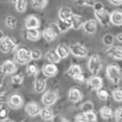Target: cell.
<instances>
[{"label":"cell","mask_w":122,"mask_h":122,"mask_svg":"<svg viewBox=\"0 0 122 122\" xmlns=\"http://www.w3.org/2000/svg\"><path fill=\"white\" fill-rule=\"evenodd\" d=\"M107 77L112 83H119L121 80V70L114 64H110L107 68Z\"/></svg>","instance_id":"obj_1"},{"label":"cell","mask_w":122,"mask_h":122,"mask_svg":"<svg viewBox=\"0 0 122 122\" xmlns=\"http://www.w3.org/2000/svg\"><path fill=\"white\" fill-rule=\"evenodd\" d=\"M88 68H89V70H90L91 73L96 74L98 73L100 70H101V68H102V62H101V59L98 55H93L90 57L89 61H88Z\"/></svg>","instance_id":"obj_2"},{"label":"cell","mask_w":122,"mask_h":122,"mask_svg":"<svg viewBox=\"0 0 122 122\" xmlns=\"http://www.w3.org/2000/svg\"><path fill=\"white\" fill-rule=\"evenodd\" d=\"M16 61L20 64H26L28 62H30L31 60V57H30V51L26 48H20L17 50L16 52Z\"/></svg>","instance_id":"obj_3"},{"label":"cell","mask_w":122,"mask_h":122,"mask_svg":"<svg viewBox=\"0 0 122 122\" xmlns=\"http://www.w3.org/2000/svg\"><path fill=\"white\" fill-rule=\"evenodd\" d=\"M94 16H96L97 20L99 21V23L102 27H109L110 25V13L107 10L102 9L99 11H94Z\"/></svg>","instance_id":"obj_4"},{"label":"cell","mask_w":122,"mask_h":122,"mask_svg":"<svg viewBox=\"0 0 122 122\" xmlns=\"http://www.w3.org/2000/svg\"><path fill=\"white\" fill-rule=\"evenodd\" d=\"M16 48V42L13 41V39L9 37H5V38L0 41V50L3 53H8V52L12 51Z\"/></svg>","instance_id":"obj_5"},{"label":"cell","mask_w":122,"mask_h":122,"mask_svg":"<svg viewBox=\"0 0 122 122\" xmlns=\"http://www.w3.org/2000/svg\"><path fill=\"white\" fill-rule=\"evenodd\" d=\"M69 51L73 56L80 57V58H84V57H87V55H88V49L86 48V47H83L82 45H79V43L72 45L70 48H69Z\"/></svg>","instance_id":"obj_6"},{"label":"cell","mask_w":122,"mask_h":122,"mask_svg":"<svg viewBox=\"0 0 122 122\" xmlns=\"http://www.w3.org/2000/svg\"><path fill=\"white\" fill-rule=\"evenodd\" d=\"M58 99V94L55 91H47V92L42 96V103L46 107H50L55 104L56 101Z\"/></svg>","instance_id":"obj_7"},{"label":"cell","mask_w":122,"mask_h":122,"mask_svg":"<svg viewBox=\"0 0 122 122\" xmlns=\"http://www.w3.org/2000/svg\"><path fill=\"white\" fill-rule=\"evenodd\" d=\"M42 73L45 74L46 77H53V76L58 73V68H57L56 63H48L43 66Z\"/></svg>","instance_id":"obj_8"},{"label":"cell","mask_w":122,"mask_h":122,"mask_svg":"<svg viewBox=\"0 0 122 122\" xmlns=\"http://www.w3.org/2000/svg\"><path fill=\"white\" fill-rule=\"evenodd\" d=\"M1 70L5 74H11L17 70V66L16 63L11 60H7L3 62V64L1 66Z\"/></svg>","instance_id":"obj_9"},{"label":"cell","mask_w":122,"mask_h":122,"mask_svg":"<svg viewBox=\"0 0 122 122\" xmlns=\"http://www.w3.org/2000/svg\"><path fill=\"white\" fill-rule=\"evenodd\" d=\"M40 106H39L37 102H30L26 106V112L28 116L30 117H35L37 114H39L40 112Z\"/></svg>","instance_id":"obj_10"},{"label":"cell","mask_w":122,"mask_h":122,"mask_svg":"<svg viewBox=\"0 0 122 122\" xmlns=\"http://www.w3.org/2000/svg\"><path fill=\"white\" fill-rule=\"evenodd\" d=\"M102 79L100 77H98V76H93L92 78H90L89 79V81H88V86H89V88L90 89H92V90H98V89H100V88L102 87Z\"/></svg>","instance_id":"obj_11"},{"label":"cell","mask_w":122,"mask_h":122,"mask_svg":"<svg viewBox=\"0 0 122 122\" xmlns=\"http://www.w3.org/2000/svg\"><path fill=\"white\" fill-rule=\"evenodd\" d=\"M23 104V100L19 94H12L9 99V106L12 109H18Z\"/></svg>","instance_id":"obj_12"},{"label":"cell","mask_w":122,"mask_h":122,"mask_svg":"<svg viewBox=\"0 0 122 122\" xmlns=\"http://www.w3.org/2000/svg\"><path fill=\"white\" fill-rule=\"evenodd\" d=\"M57 36H58V32L55 30V28H52V27H49L47 29H45L42 31V37L47 40V41H52V40H55L57 38Z\"/></svg>","instance_id":"obj_13"},{"label":"cell","mask_w":122,"mask_h":122,"mask_svg":"<svg viewBox=\"0 0 122 122\" xmlns=\"http://www.w3.org/2000/svg\"><path fill=\"white\" fill-rule=\"evenodd\" d=\"M110 23L114 26H121L122 25V12L121 11H113L110 13Z\"/></svg>","instance_id":"obj_14"},{"label":"cell","mask_w":122,"mask_h":122,"mask_svg":"<svg viewBox=\"0 0 122 122\" xmlns=\"http://www.w3.org/2000/svg\"><path fill=\"white\" fill-rule=\"evenodd\" d=\"M108 55L111 58L116 59V60H121L122 59V49L121 47H111L108 49Z\"/></svg>","instance_id":"obj_15"},{"label":"cell","mask_w":122,"mask_h":122,"mask_svg":"<svg viewBox=\"0 0 122 122\" xmlns=\"http://www.w3.org/2000/svg\"><path fill=\"white\" fill-rule=\"evenodd\" d=\"M82 27H83L84 31L87 32V33H90V35H93V33L97 31L96 20H87L86 22H83Z\"/></svg>","instance_id":"obj_16"},{"label":"cell","mask_w":122,"mask_h":122,"mask_svg":"<svg viewBox=\"0 0 122 122\" xmlns=\"http://www.w3.org/2000/svg\"><path fill=\"white\" fill-rule=\"evenodd\" d=\"M46 86H47V81H46L45 78L39 77L35 80V83H33V87H35V90L37 92H43L46 89Z\"/></svg>","instance_id":"obj_17"},{"label":"cell","mask_w":122,"mask_h":122,"mask_svg":"<svg viewBox=\"0 0 122 122\" xmlns=\"http://www.w3.org/2000/svg\"><path fill=\"white\" fill-rule=\"evenodd\" d=\"M26 37L31 41H37L41 37V33L38 30V28H31V29H27Z\"/></svg>","instance_id":"obj_18"},{"label":"cell","mask_w":122,"mask_h":122,"mask_svg":"<svg viewBox=\"0 0 122 122\" xmlns=\"http://www.w3.org/2000/svg\"><path fill=\"white\" fill-rule=\"evenodd\" d=\"M26 28L27 29H31V28H38L40 26V21L36 16H29L26 19Z\"/></svg>","instance_id":"obj_19"},{"label":"cell","mask_w":122,"mask_h":122,"mask_svg":"<svg viewBox=\"0 0 122 122\" xmlns=\"http://www.w3.org/2000/svg\"><path fill=\"white\" fill-rule=\"evenodd\" d=\"M69 20H70L71 28H73V29H79V28L82 27V25H83L82 18H81L80 16H77V15H72Z\"/></svg>","instance_id":"obj_20"},{"label":"cell","mask_w":122,"mask_h":122,"mask_svg":"<svg viewBox=\"0 0 122 122\" xmlns=\"http://www.w3.org/2000/svg\"><path fill=\"white\" fill-rule=\"evenodd\" d=\"M69 99L72 101V102H79L81 99H82V93L80 92L79 89L77 88H73L69 91Z\"/></svg>","instance_id":"obj_21"},{"label":"cell","mask_w":122,"mask_h":122,"mask_svg":"<svg viewBox=\"0 0 122 122\" xmlns=\"http://www.w3.org/2000/svg\"><path fill=\"white\" fill-rule=\"evenodd\" d=\"M39 116L41 117V119L45 120V121H50V120L52 119V117H53V112H52L49 108L46 107V108H43V109H40Z\"/></svg>","instance_id":"obj_22"},{"label":"cell","mask_w":122,"mask_h":122,"mask_svg":"<svg viewBox=\"0 0 122 122\" xmlns=\"http://www.w3.org/2000/svg\"><path fill=\"white\" fill-rule=\"evenodd\" d=\"M56 52L58 53V56H59V58H60V59L67 58L68 56H69V53H70L69 48H68L67 46H63V45L58 46V47H57V49H56Z\"/></svg>","instance_id":"obj_23"},{"label":"cell","mask_w":122,"mask_h":122,"mask_svg":"<svg viewBox=\"0 0 122 122\" xmlns=\"http://www.w3.org/2000/svg\"><path fill=\"white\" fill-rule=\"evenodd\" d=\"M73 13L71 11L70 8H68V7H63V8H61L60 11H59V19L61 20H68L70 19V17L72 16Z\"/></svg>","instance_id":"obj_24"},{"label":"cell","mask_w":122,"mask_h":122,"mask_svg":"<svg viewBox=\"0 0 122 122\" xmlns=\"http://www.w3.org/2000/svg\"><path fill=\"white\" fill-rule=\"evenodd\" d=\"M57 27H58L59 31L61 32H66L71 28V25H70V20H61L59 19L58 22H57Z\"/></svg>","instance_id":"obj_25"},{"label":"cell","mask_w":122,"mask_h":122,"mask_svg":"<svg viewBox=\"0 0 122 122\" xmlns=\"http://www.w3.org/2000/svg\"><path fill=\"white\" fill-rule=\"evenodd\" d=\"M46 58L47 60L50 62V63H58L60 61V58H59L58 53L56 52V50H50V51L46 55Z\"/></svg>","instance_id":"obj_26"},{"label":"cell","mask_w":122,"mask_h":122,"mask_svg":"<svg viewBox=\"0 0 122 122\" xmlns=\"http://www.w3.org/2000/svg\"><path fill=\"white\" fill-rule=\"evenodd\" d=\"M100 114H101V117H102L103 119H110L112 117L113 112L110 107H102L100 109Z\"/></svg>","instance_id":"obj_27"},{"label":"cell","mask_w":122,"mask_h":122,"mask_svg":"<svg viewBox=\"0 0 122 122\" xmlns=\"http://www.w3.org/2000/svg\"><path fill=\"white\" fill-rule=\"evenodd\" d=\"M79 73H81V68H80V66H78V64H74V66L70 67V69L68 70V74H69L71 78H74Z\"/></svg>","instance_id":"obj_28"},{"label":"cell","mask_w":122,"mask_h":122,"mask_svg":"<svg viewBox=\"0 0 122 122\" xmlns=\"http://www.w3.org/2000/svg\"><path fill=\"white\" fill-rule=\"evenodd\" d=\"M5 23H6V26L8 27V28L13 29V28H16V26H17V19L13 16H8L6 18Z\"/></svg>","instance_id":"obj_29"},{"label":"cell","mask_w":122,"mask_h":122,"mask_svg":"<svg viewBox=\"0 0 122 122\" xmlns=\"http://www.w3.org/2000/svg\"><path fill=\"white\" fill-rule=\"evenodd\" d=\"M48 0H32V7L35 9H43L47 6Z\"/></svg>","instance_id":"obj_30"},{"label":"cell","mask_w":122,"mask_h":122,"mask_svg":"<svg viewBox=\"0 0 122 122\" xmlns=\"http://www.w3.org/2000/svg\"><path fill=\"white\" fill-rule=\"evenodd\" d=\"M16 9L19 12H23L27 8V0H17L16 2Z\"/></svg>","instance_id":"obj_31"},{"label":"cell","mask_w":122,"mask_h":122,"mask_svg":"<svg viewBox=\"0 0 122 122\" xmlns=\"http://www.w3.org/2000/svg\"><path fill=\"white\" fill-rule=\"evenodd\" d=\"M97 96H98V98H99L100 100H103V101H106V100H108V98H109V92L107 90H104V89H98L97 90Z\"/></svg>","instance_id":"obj_32"},{"label":"cell","mask_w":122,"mask_h":122,"mask_svg":"<svg viewBox=\"0 0 122 122\" xmlns=\"http://www.w3.org/2000/svg\"><path fill=\"white\" fill-rule=\"evenodd\" d=\"M84 118H86V121H87V122H97V121H98L97 114L93 112V111L84 112Z\"/></svg>","instance_id":"obj_33"},{"label":"cell","mask_w":122,"mask_h":122,"mask_svg":"<svg viewBox=\"0 0 122 122\" xmlns=\"http://www.w3.org/2000/svg\"><path fill=\"white\" fill-rule=\"evenodd\" d=\"M102 41L103 43L106 46H112L113 41H114V38H113V36L112 35H110V33H107V35L103 36V39H102Z\"/></svg>","instance_id":"obj_34"},{"label":"cell","mask_w":122,"mask_h":122,"mask_svg":"<svg viewBox=\"0 0 122 122\" xmlns=\"http://www.w3.org/2000/svg\"><path fill=\"white\" fill-rule=\"evenodd\" d=\"M38 72V67L36 66L35 63H29L28 67H27V73L29 76H33V74H37Z\"/></svg>","instance_id":"obj_35"},{"label":"cell","mask_w":122,"mask_h":122,"mask_svg":"<svg viewBox=\"0 0 122 122\" xmlns=\"http://www.w3.org/2000/svg\"><path fill=\"white\" fill-rule=\"evenodd\" d=\"M112 97L113 99L118 101V102H121L122 101V90L121 89H116V90L112 92Z\"/></svg>","instance_id":"obj_36"},{"label":"cell","mask_w":122,"mask_h":122,"mask_svg":"<svg viewBox=\"0 0 122 122\" xmlns=\"http://www.w3.org/2000/svg\"><path fill=\"white\" fill-rule=\"evenodd\" d=\"M30 57H31L32 60H39L41 58V51L38 49H35V50L30 51Z\"/></svg>","instance_id":"obj_37"},{"label":"cell","mask_w":122,"mask_h":122,"mask_svg":"<svg viewBox=\"0 0 122 122\" xmlns=\"http://www.w3.org/2000/svg\"><path fill=\"white\" fill-rule=\"evenodd\" d=\"M23 82L22 74H16L12 77V83L13 84H21Z\"/></svg>","instance_id":"obj_38"},{"label":"cell","mask_w":122,"mask_h":122,"mask_svg":"<svg viewBox=\"0 0 122 122\" xmlns=\"http://www.w3.org/2000/svg\"><path fill=\"white\" fill-rule=\"evenodd\" d=\"M8 118V110L6 108H0V121H5Z\"/></svg>","instance_id":"obj_39"},{"label":"cell","mask_w":122,"mask_h":122,"mask_svg":"<svg viewBox=\"0 0 122 122\" xmlns=\"http://www.w3.org/2000/svg\"><path fill=\"white\" fill-rule=\"evenodd\" d=\"M52 122H70L68 119H66L64 117L62 116H53L51 119Z\"/></svg>","instance_id":"obj_40"},{"label":"cell","mask_w":122,"mask_h":122,"mask_svg":"<svg viewBox=\"0 0 122 122\" xmlns=\"http://www.w3.org/2000/svg\"><path fill=\"white\" fill-rule=\"evenodd\" d=\"M82 111L83 112H89V111H93V106L91 102H87L82 106Z\"/></svg>","instance_id":"obj_41"},{"label":"cell","mask_w":122,"mask_h":122,"mask_svg":"<svg viewBox=\"0 0 122 122\" xmlns=\"http://www.w3.org/2000/svg\"><path fill=\"white\" fill-rule=\"evenodd\" d=\"M116 121L117 122H122V109H119L116 111Z\"/></svg>","instance_id":"obj_42"},{"label":"cell","mask_w":122,"mask_h":122,"mask_svg":"<svg viewBox=\"0 0 122 122\" xmlns=\"http://www.w3.org/2000/svg\"><path fill=\"white\" fill-rule=\"evenodd\" d=\"M76 122H87L86 118H84V113H80L76 117Z\"/></svg>","instance_id":"obj_43"},{"label":"cell","mask_w":122,"mask_h":122,"mask_svg":"<svg viewBox=\"0 0 122 122\" xmlns=\"http://www.w3.org/2000/svg\"><path fill=\"white\" fill-rule=\"evenodd\" d=\"M73 79L76 81H78V82H83V81H84V76L82 74V72H81V73H79L78 76H76Z\"/></svg>","instance_id":"obj_44"},{"label":"cell","mask_w":122,"mask_h":122,"mask_svg":"<svg viewBox=\"0 0 122 122\" xmlns=\"http://www.w3.org/2000/svg\"><path fill=\"white\" fill-rule=\"evenodd\" d=\"M93 8H94V11H99V10L103 9V5L101 2H97L93 5Z\"/></svg>","instance_id":"obj_45"},{"label":"cell","mask_w":122,"mask_h":122,"mask_svg":"<svg viewBox=\"0 0 122 122\" xmlns=\"http://www.w3.org/2000/svg\"><path fill=\"white\" fill-rule=\"evenodd\" d=\"M81 5H84V6H92L93 5V0H80Z\"/></svg>","instance_id":"obj_46"},{"label":"cell","mask_w":122,"mask_h":122,"mask_svg":"<svg viewBox=\"0 0 122 122\" xmlns=\"http://www.w3.org/2000/svg\"><path fill=\"white\" fill-rule=\"evenodd\" d=\"M110 2L114 5V6H120L122 3V0H110Z\"/></svg>","instance_id":"obj_47"},{"label":"cell","mask_w":122,"mask_h":122,"mask_svg":"<svg viewBox=\"0 0 122 122\" xmlns=\"http://www.w3.org/2000/svg\"><path fill=\"white\" fill-rule=\"evenodd\" d=\"M117 38H118V41H119V42H122V33H119Z\"/></svg>","instance_id":"obj_48"},{"label":"cell","mask_w":122,"mask_h":122,"mask_svg":"<svg viewBox=\"0 0 122 122\" xmlns=\"http://www.w3.org/2000/svg\"><path fill=\"white\" fill-rule=\"evenodd\" d=\"M3 38H5V35H3V31H1V30H0V41H1V40H2Z\"/></svg>","instance_id":"obj_49"},{"label":"cell","mask_w":122,"mask_h":122,"mask_svg":"<svg viewBox=\"0 0 122 122\" xmlns=\"http://www.w3.org/2000/svg\"><path fill=\"white\" fill-rule=\"evenodd\" d=\"M2 122H15V121H12V120H9V119H6L5 121H2Z\"/></svg>","instance_id":"obj_50"},{"label":"cell","mask_w":122,"mask_h":122,"mask_svg":"<svg viewBox=\"0 0 122 122\" xmlns=\"http://www.w3.org/2000/svg\"><path fill=\"white\" fill-rule=\"evenodd\" d=\"M10 1H11V2H16L17 0H10Z\"/></svg>","instance_id":"obj_51"}]
</instances>
